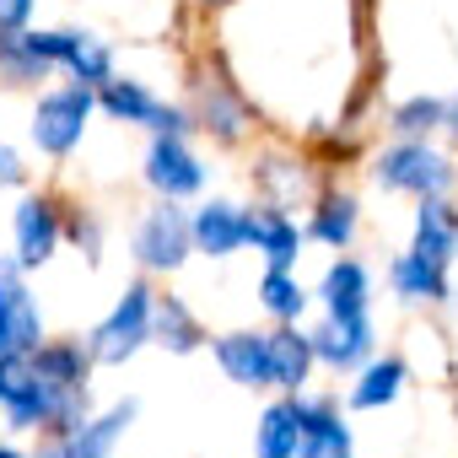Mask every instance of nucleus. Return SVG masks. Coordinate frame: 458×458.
Instances as JSON below:
<instances>
[{"mask_svg": "<svg viewBox=\"0 0 458 458\" xmlns=\"http://www.w3.org/2000/svg\"><path fill=\"white\" fill-rule=\"evenodd\" d=\"M372 178H377V189H388V194L431 199V194H447L458 173H453V162H447L437 146H426V140H399V146H388V151L377 157Z\"/></svg>", "mask_w": 458, "mask_h": 458, "instance_id": "1", "label": "nucleus"}, {"mask_svg": "<svg viewBox=\"0 0 458 458\" xmlns=\"http://www.w3.org/2000/svg\"><path fill=\"white\" fill-rule=\"evenodd\" d=\"M146 340H151V286L146 281H130L124 297L114 302V313L87 335V356L98 367H124Z\"/></svg>", "mask_w": 458, "mask_h": 458, "instance_id": "2", "label": "nucleus"}, {"mask_svg": "<svg viewBox=\"0 0 458 458\" xmlns=\"http://www.w3.org/2000/svg\"><path fill=\"white\" fill-rule=\"evenodd\" d=\"M17 38H22V49H28L33 60H44L49 71L65 65L76 87H92V92H98V87L114 76V49H108L103 38H92V33H71V28H60V33H33V28H22Z\"/></svg>", "mask_w": 458, "mask_h": 458, "instance_id": "3", "label": "nucleus"}, {"mask_svg": "<svg viewBox=\"0 0 458 458\" xmlns=\"http://www.w3.org/2000/svg\"><path fill=\"white\" fill-rule=\"evenodd\" d=\"M98 114V92L92 87H60V92H44L38 108H33V146L44 157H71L87 135V119Z\"/></svg>", "mask_w": 458, "mask_h": 458, "instance_id": "4", "label": "nucleus"}, {"mask_svg": "<svg viewBox=\"0 0 458 458\" xmlns=\"http://www.w3.org/2000/svg\"><path fill=\"white\" fill-rule=\"evenodd\" d=\"M189 254H194L189 216L178 210V199H157L135 226V265L140 270H178Z\"/></svg>", "mask_w": 458, "mask_h": 458, "instance_id": "5", "label": "nucleus"}, {"mask_svg": "<svg viewBox=\"0 0 458 458\" xmlns=\"http://www.w3.org/2000/svg\"><path fill=\"white\" fill-rule=\"evenodd\" d=\"M98 108L114 114V119H124V124H146L151 135H183L189 130V114L183 108L162 103L146 81H130V76H108L98 87Z\"/></svg>", "mask_w": 458, "mask_h": 458, "instance_id": "6", "label": "nucleus"}, {"mask_svg": "<svg viewBox=\"0 0 458 458\" xmlns=\"http://www.w3.org/2000/svg\"><path fill=\"white\" fill-rule=\"evenodd\" d=\"M286 399L297 415V458H356L351 420L335 410V399H308V394H286Z\"/></svg>", "mask_w": 458, "mask_h": 458, "instance_id": "7", "label": "nucleus"}, {"mask_svg": "<svg viewBox=\"0 0 458 458\" xmlns=\"http://www.w3.org/2000/svg\"><path fill=\"white\" fill-rule=\"evenodd\" d=\"M243 243H254L270 270H297L308 233L281 205H243Z\"/></svg>", "mask_w": 458, "mask_h": 458, "instance_id": "8", "label": "nucleus"}, {"mask_svg": "<svg viewBox=\"0 0 458 458\" xmlns=\"http://www.w3.org/2000/svg\"><path fill=\"white\" fill-rule=\"evenodd\" d=\"M44 345V313L22 286V265H0V356L6 351H38Z\"/></svg>", "mask_w": 458, "mask_h": 458, "instance_id": "9", "label": "nucleus"}, {"mask_svg": "<svg viewBox=\"0 0 458 458\" xmlns=\"http://www.w3.org/2000/svg\"><path fill=\"white\" fill-rule=\"evenodd\" d=\"M12 233H17V265L22 270H44L55 254H60V238H65V221L55 210L49 194H28L12 216Z\"/></svg>", "mask_w": 458, "mask_h": 458, "instance_id": "10", "label": "nucleus"}, {"mask_svg": "<svg viewBox=\"0 0 458 458\" xmlns=\"http://www.w3.org/2000/svg\"><path fill=\"white\" fill-rule=\"evenodd\" d=\"M146 183L162 194V199H189L205 189V167L199 157L183 146V135H157L151 151H146Z\"/></svg>", "mask_w": 458, "mask_h": 458, "instance_id": "11", "label": "nucleus"}, {"mask_svg": "<svg viewBox=\"0 0 458 458\" xmlns=\"http://www.w3.org/2000/svg\"><path fill=\"white\" fill-rule=\"evenodd\" d=\"M372 318L356 313V318H324L318 329H308V345H313V361L335 367V372H356L361 361H372Z\"/></svg>", "mask_w": 458, "mask_h": 458, "instance_id": "12", "label": "nucleus"}, {"mask_svg": "<svg viewBox=\"0 0 458 458\" xmlns=\"http://www.w3.org/2000/svg\"><path fill=\"white\" fill-rule=\"evenodd\" d=\"M135 415H140V404H135V399H119V404L103 410L98 420H81L76 431L55 437V447H49L44 458H108V453L119 447V437L135 426Z\"/></svg>", "mask_w": 458, "mask_h": 458, "instance_id": "13", "label": "nucleus"}, {"mask_svg": "<svg viewBox=\"0 0 458 458\" xmlns=\"http://www.w3.org/2000/svg\"><path fill=\"white\" fill-rule=\"evenodd\" d=\"M189 238H194V249H199L205 259H233L238 249H249V243H243V205H233V199L199 205V210L189 216Z\"/></svg>", "mask_w": 458, "mask_h": 458, "instance_id": "14", "label": "nucleus"}, {"mask_svg": "<svg viewBox=\"0 0 458 458\" xmlns=\"http://www.w3.org/2000/svg\"><path fill=\"white\" fill-rule=\"evenodd\" d=\"M210 351H216L221 372L233 377L238 388H270V383H276V377H270V345H265L259 329H233V335L210 340Z\"/></svg>", "mask_w": 458, "mask_h": 458, "instance_id": "15", "label": "nucleus"}, {"mask_svg": "<svg viewBox=\"0 0 458 458\" xmlns=\"http://www.w3.org/2000/svg\"><path fill=\"white\" fill-rule=\"evenodd\" d=\"M410 254H415V259H426V265H437V270H447V265H453V254H458V210L447 205V194L420 199Z\"/></svg>", "mask_w": 458, "mask_h": 458, "instance_id": "16", "label": "nucleus"}, {"mask_svg": "<svg viewBox=\"0 0 458 458\" xmlns=\"http://www.w3.org/2000/svg\"><path fill=\"white\" fill-rule=\"evenodd\" d=\"M265 345H270V388H281V394H302L308 388V377H313V345H308V329H297V324H281V329H270L265 335Z\"/></svg>", "mask_w": 458, "mask_h": 458, "instance_id": "17", "label": "nucleus"}, {"mask_svg": "<svg viewBox=\"0 0 458 458\" xmlns=\"http://www.w3.org/2000/svg\"><path fill=\"white\" fill-rule=\"evenodd\" d=\"M367 297H372V281H367V265H356V259H335L318 281L324 318H356V313H367Z\"/></svg>", "mask_w": 458, "mask_h": 458, "instance_id": "18", "label": "nucleus"}, {"mask_svg": "<svg viewBox=\"0 0 458 458\" xmlns=\"http://www.w3.org/2000/svg\"><path fill=\"white\" fill-rule=\"evenodd\" d=\"M151 345H162V351H173V356H189V351H199L205 345V329H199V318L183 308V297H157L151 292Z\"/></svg>", "mask_w": 458, "mask_h": 458, "instance_id": "19", "label": "nucleus"}, {"mask_svg": "<svg viewBox=\"0 0 458 458\" xmlns=\"http://www.w3.org/2000/svg\"><path fill=\"white\" fill-rule=\"evenodd\" d=\"M356 372H361V377L351 383V410H383V404H394V399L404 394V383H410V367H404L399 356L361 361Z\"/></svg>", "mask_w": 458, "mask_h": 458, "instance_id": "20", "label": "nucleus"}, {"mask_svg": "<svg viewBox=\"0 0 458 458\" xmlns=\"http://www.w3.org/2000/svg\"><path fill=\"white\" fill-rule=\"evenodd\" d=\"M388 286L399 302H447V270H437L415 254H399L388 265Z\"/></svg>", "mask_w": 458, "mask_h": 458, "instance_id": "21", "label": "nucleus"}, {"mask_svg": "<svg viewBox=\"0 0 458 458\" xmlns=\"http://www.w3.org/2000/svg\"><path fill=\"white\" fill-rule=\"evenodd\" d=\"M28 356H33V367H38L49 383H60V388H87L92 356L81 351V340H49V345H38V351H28Z\"/></svg>", "mask_w": 458, "mask_h": 458, "instance_id": "22", "label": "nucleus"}, {"mask_svg": "<svg viewBox=\"0 0 458 458\" xmlns=\"http://www.w3.org/2000/svg\"><path fill=\"white\" fill-rule=\"evenodd\" d=\"M302 233L318 238L324 249H351V238H356V199L351 194H324Z\"/></svg>", "mask_w": 458, "mask_h": 458, "instance_id": "23", "label": "nucleus"}, {"mask_svg": "<svg viewBox=\"0 0 458 458\" xmlns=\"http://www.w3.org/2000/svg\"><path fill=\"white\" fill-rule=\"evenodd\" d=\"M259 308H265L276 324H302L308 292H302V281H297L292 270H265V281H259Z\"/></svg>", "mask_w": 458, "mask_h": 458, "instance_id": "24", "label": "nucleus"}, {"mask_svg": "<svg viewBox=\"0 0 458 458\" xmlns=\"http://www.w3.org/2000/svg\"><path fill=\"white\" fill-rule=\"evenodd\" d=\"M254 453L259 458H297V415H292V399H276L259 426H254Z\"/></svg>", "mask_w": 458, "mask_h": 458, "instance_id": "25", "label": "nucleus"}, {"mask_svg": "<svg viewBox=\"0 0 458 458\" xmlns=\"http://www.w3.org/2000/svg\"><path fill=\"white\" fill-rule=\"evenodd\" d=\"M442 114H447V103H442V98H410V103H399V108H394V130H399L404 140H420V135L442 130Z\"/></svg>", "mask_w": 458, "mask_h": 458, "instance_id": "26", "label": "nucleus"}, {"mask_svg": "<svg viewBox=\"0 0 458 458\" xmlns=\"http://www.w3.org/2000/svg\"><path fill=\"white\" fill-rule=\"evenodd\" d=\"M33 6L38 0H0V33H22L33 22Z\"/></svg>", "mask_w": 458, "mask_h": 458, "instance_id": "27", "label": "nucleus"}, {"mask_svg": "<svg viewBox=\"0 0 458 458\" xmlns=\"http://www.w3.org/2000/svg\"><path fill=\"white\" fill-rule=\"evenodd\" d=\"M71 238L98 259V221H92V216H76V221H71Z\"/></svg>", "mask_w": 458, "mask_h": 458, "instance_id": "28", "label": "nucleus"}, {"mask_svg": "<svg viewBox=\"0 0 458 458\" xmlns=\"http://www.w3.org/2000/svg\"><path fill=\"white\" fill-rule=\"evenodd\" d=\"M28 178V167H22V157L12 151V146H0V183H22Z\"/></svg>", "mask_w": 458, "mask_h": 458, "instance_id": "29", "label": "nucleus"}, {"mask_svg": "<svg viewBox=\"0 0 458 458\" xmlns=\"http://www.w3.org/2000/svg\"><path fill=\"white\" fill-rule=\"evenodd\" d=\"M442 124H447V130H453V135H458V98H453V103H447V114H442Z\"/></svg>", "mask_w": 458, "mask_h": 458, "instance_id": "30", "label": "nucleus"}, {"mask_svg": "<svg viewBox=\"0 0 458 458\" xmlns=\"http://www.w3.org/2000/svg\"><path fill=\"white\" fill-rule=\"evenodd\" d=\"M0 458H28V453H17V447H6V442H0Z\"/></svg>", "mask_w": 458, "mask_h": 458, "instance_id": "31", "label": "nucleus"}, {"mask_svg": "<svg viewBox=\"0 0 458 458\" xmlns=\"http://www.w3.org/2000/svg\"><path fill=\"white\" fill-rule=\"evenodd\" d=\"M199 6H226V0H199Z\"/></svg>", "mask_w": 458, "mask_h": 458, "instance_id": "32", "label": "nucleus"}]
</instances>
